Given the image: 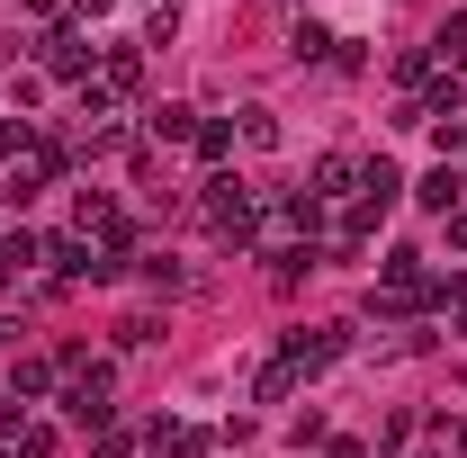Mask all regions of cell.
Segmentation results:
<instances>
[{
	"mask_svg": "<svg viewBox=\"0 0 467 458\" xmlns=\"http://www.w3.org/2000/svg\"><path fill=\"white\" fill-rule=\"evenodd\" d=\"M207 216H216L225 243H243V234L261 225V207H252V189H243V180H207Z\"/></svg>",
	"mask_w": 467,
	"mask_h": 458,
	"instance_id": "cell-1",
	"label": "cell"
},
{
	"mask_svg": "<svg viewBox=\"0 0 467 458\" xmlns=\"http://www.w3.org/2000/svg\"><path fill=\"white\" fill-rule=\"evenodd\" d=\"M279 359H288L296 378H306V369H333V359H342V333H288V350H279Z\"/></svg>",
	"mask_w": 467,
	"mask_h": 458,
	"instance_id": "cell-2",
	"label": "cell"
},
{
	"mask_svg": "<svg viewBox=\"0 0 467 458\" xmlns=\"http://www.w3.org/2000/svg\"><path fill=\"white\" fill-rule=\"evenodd\" d=\"M350 180H359V162H350V153H324V162H315V198H342Z\"/></svg>",
	"mask_w": 467,
	"mask_h": 458,
	"instance_id": "cell-3",
	"label": "cell"
},
{
	"mask_svg": "<svg viewBox=\"0 0 467 458\" xmlns=\"http://www.w3.org/2000/svg\"><path fill=\"white\" fill-rule=\"evenodd\" d=\"M459 198H467V180L450 172V162H441V172L422 180V207H441V216H450V207H459Z\"/></svg>",
	"mask_w": 467,
	"mask_h": 458,
	"instance_id": "cell-4",
	"label": "cell"
},
{
	"mask_svg": "<svg viewBox=\"0 0 467 458\" xmlns=\"http://www.w3.org/2000/svg\"><path fill=\"white\" fill-rule=\"evenodd\" d=\"M46 63H55V72H81L90 55H81V36H72V27H55V36H46Z\"/></svg>",
	"mask_w": 467,
	"mask_h": 458,
	"instance_id": "cell-5",
	"label": "cell"
},
{
	"mask_svg": "<svg viewBox=\"0 0 467 458\" xmlns=\"http://www.w3.org/2000/svg\"><path fill=\"white\" fill-rule=\"evenodd\" d=\"M243 144L270 153V144H279V117H270V109H243Z\"/></svg>",
	"mask_w": 467,
	"mask_h": 458,
	"instance_id": "cell-6",
	"label": "cell"
},
{
	"mask_svg": "<svg viewBox=\"0 0 467 458\" xmlns=\"http://www.w3.org/2000/svg\"><path fill=\"white\" fill-rule=\"evenodd\" d=\"M27 261H36V234H9V243H0V279H9V270H27Z\"/></svg>",
	"mask_w": 467,
	"mask_h": 458,
	"instance_id": "cell-7",
	"label": "cell"
},
{
	"mask_svg": "<svg viewBox=\"0 0 467 458\" xmlns=\"http://www.w3.org/2000/svg\"><path fill=\"white\" fill-rule=\"evenodd\" d=\"M18 458H55V432L46 422H18Z\"/></svg>",
	"mask_w": 467,
	"mask_h": 458,
	"instance_id": "cell-8",
	"label": "cell"
},
{
	"mask_svg": "<svg viewBox=\"0 0 467 458\" xmlns=\"http://www.w3.org/2000/svg\"><path fill=\"white\" fill-rule=\"evenodd\" d=\"M441 55H450V63H467V18H450V27H441Z\"/></svg>",
	"mask_w": 467,
	"mask_h": 458,
	"instance_id": "cell-9",
	"label": "cell"
},
{
	"mask_svg": "<svg viewBox=\"0 0 467 458\" xmlns=\"http://www.w3.org/2000/svg\"><path fill=\"white\" fill-rule=\"evenodd\" d=\"M81 9H90V18H99V9H109V0H81Z\"/></svg>",
	"mask_w": 467,
	"mask_h": 458,
	"instance_id": "cell-10",
	"label": "cell"
}]
</instances>
